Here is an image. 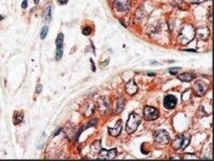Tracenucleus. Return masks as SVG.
I'll return each instance as SVG.
<instances>
[{
  "label": "nucleus",
  "mask_w": 214,
  "mask_h": 161,
  "mask_svg": "<svg viewBox=\"0 0 214 161\" xmlns=\"http://www.w3.org/2000/svg\"><path fill=\"white\" fill-rule=\"evenodd\" d=\"M96 123H97V120L95 119V120H90V122L86 124V125H85V126H82L81 129L78 130V132L77 133V135H75V139H77V140H78V137L81 136V134L82 133V131H85L86 128H90V127H92V126H94V125H96Z\"/></svg>",
  "instance_id": "13"
},
{
  "label": "nucleus",
  "mask_w": 214,
  "mask_h": 161,
  "mask_svg": "<svg viewBox=\"0 0 214 161\" xmlns=\"http://www.w3.org/2000/svg\"><path fill=\"white\" fill-rule=\"evenodd\" d=\"M125 107V100L124 99H119L117 102V109H116V112L117 113H121Z\"/></svg>",
  "instance_id": "18"
},
{
  "label": "nucleus",
  "mask_w": 214,
  "mask_h": 161,
  "mask_svg": "<svg viewBox=\"0 0 214 161\" xmlns=\"http://www.w3.org/2000/svg\"><path fill=\"white\" fill-rule=\"evenodd\" d=\"M179 71H181V68L177 67V68H170L169 69V73L171 75H177V73H178Z\"/></svg>",
  "instance_id": "22"
},
{
  "label": "nucleus",
  "mask_w": 214,
  "mask_h": 161,
  "mask_svg": "<svg viewBox=\"0 0 214 161\" xmlns=\"http://www.w3.org/2000/svg\"><path fill=\"white\" fill-rule=\"evenodd\" d=\"M121 131H122V122H121V120H118L117 124H116V127L109 128V133H110V135H112V136H114V137L119 136L120 133H121Z\"/></svg>",
  "instance_id": "10"
},
{
  "label": "nucleus",
  "mask_w": 214,
  "mask_h": 161,
  "mask_svg": "<svg viewBox=\"0 0 214 161\" xmlns=\"http://www.w3.org/2000/svg\"><path fill=\"white\" fill-rule=\"evenodd\" d=\"M185 52H193V53H196L195 49H185Z\"/></svg>",
  "instance_id": "31"
},
{
  "label": "nucleus",
  "mask_w": 214,
  "mask_h": 161,
  "mask_svg": "<svg viewBox=\"0 0 214 161\" xmlns=\"http://www.w3.org/2000/svg\"><path fill=\"white\" fill-rule=\"evenodd\" d=\"M48 26H43L41 29V32H40V38L41 39H44L48 35Z\"/></svg>",
  "instance_id": "21"
},
{
  "label": "nucleus",
  "mask_w": 214,
  "mask_h": 161,
  "mask_svg": "<svg viewBox=\"0 0 214 161\" xmlns=\"http://www.w3.org/2000/svg\"><path fill=\"white\" fill-rule=\"evenodd\" d=\"M144 117L148 121L156 120L159 117V111L154 107H145L144 109Z\"/></svg>",
  "instance_id": "5"
},
{
  "label": "nucleus",
  "mask_w": 214,
  "mask_h": 161,
  "mask_svg": "<svg viewBox=\"0 0 214 161\" xmlns=\"http://www.w3.org/2000/svg\"><path fill=\"white\" fill-rule=\"evenodd\" d=\"M57 1H59V4H66L67 2V0H57Z\"/></svg>",
  "instance_id": "29"
},
{
  "label": "nucleus",
  "mask_w": 214,
  "mask_h": 161,
  "mask_svg": "<svg viewBox=\"0 0 214 161\" xmlns=\"http://www.w3.org/2000/svg\"><path fill=\"white\" fill-rule=\"evenodd\" d=\"M178 79L182 82H190V80L195 79V75L191 74V73H183L178 76Z\"/></svg>",
  "instance_id": "12"
},
{
  "label": "nucleus",
  "mask_w": 214,
  "mask_h": 161,
  "mask_svg": "<svg viewBox=\"0 0 214 161\" xmlns=\"http://www.w3.org/2000/svg\"><path fill=\"white\" fill-rule=\"evenodd\" d=\"M63 38H64L63 34L59 33V35H57V37H56V40H55L56 46H63Z\"/></svg>",
  "instance_id": "20"
},
{
  "label": "nucleus",
  "mask_w": 214,
  "mask_h": 161,
  "mask_svg": "<svg viewBox=\"0 0 214 161\" xmlns=\"http://www.w3.org/2000/svg\"><path fill=\"white\" fill-rule=\"evenodd\" d=\"M207 1V0H190L191 3H194V4H200V3Z\"/></svg>",
  "instance_id": "25"
},
{
  "label": "nucleus",
  "mask_w": 214,
  "mask_h": 161,
  "mask_svg": "<svg viewBox=\"0 0 214 161\" xmlns=\"http://www.w3.org/2000/svg\"><path fill=\"white\" fill-rule=\"evenodd\" d=\"M60 131H61V129H59V130H57V131H56V132H55V133H54V136H56V135H57V134H59V133L60 132Z\"/></svg>",
  "instance_id": "32"
},
{
  "label": "nucleus",
  "mask_w": 214,
  "mask_h": 161,
  "mask_svg": "<svg viewBox=\"0 0 214 161\" xmlns=\"http://www.w3.org/2000/svg\"><path fill=\"white\" fill-rule=\"evenodd\" d=\"M195 33L197 34V36L200 39L205 40V39H207V37L209 36V29L207 27H199L197 30L195 31Z\"/></svg>",
  "instance_id": "11"
},
{
  "label": "nucleus",
  "mask_w": 214,
  "mask_h": 161,
  "mask_svg": "<svg viewBox=\"0 0 214 161\" xmlns=\"http://www.w3.org/2000/svg\"><path fill=\"white\" fill-rule=\"evenodd\" d=\"M41 90H42V86L41 85H37V86H36V93L40 94L41 93Z\"/></svg>",
  "instance_id": "26"
},
{
  "label": "nucleus",
  "mask_w": 214,
  "mask_h": 161,
  "mask_svg": "<svg viewBox=\"0 0 214 161\" xmlns=\"http://www.w3.org/2000/svg\"><path fill=\"white\" fill-rule=\"evenodd\" d=\"M189 143H190V138H185L184 137V140H183V143H182V146H181V148L185 149Z\"/></svg>",
  "instance_id": "23"
},
{
  "label": "nucleus",
  "mask_w": 214,
  "mask_h": 161,
  "mask_svg": "<svg viewBox=\"0 0 214 161\" xmlns=\"http://www.w3.org/2000/svg\"><path fill=\"white\" fill-rule=\"evenodd\" d=\"M38 2H39V0H34V3H35V4H37Z\"/></svg>",
  "instance_id": "33"
},
{
  "label": "nucleus",
  "mask_w": 214,
  "mask_h": 161,
  "mask_svg": "<svg viewBox=\"0 0 214 161\" xmlns=\"http://www.w3.org/2000/svg\"><path fill=\"white\" fill-rule=\"evenodd\" d=\"M0 16H1V15H0ZM3 18H4V17H0V20H2V19H3Z\"/></svg>",
  "instance_id": "34"
},
{
  "label": "nucleus",
  "mask_w": 214,
  "mask_h": 161,
  "mask_svg": "<svg viewBox=\"0 0 214 161\" xmlns=\"http://www.w3.org/2000/svg\"><path fill=\"white\" fill-rule=\"evenodd\" d=\"M86 111L83 114H85L86 116H90L94 112V110H95V105H94L93 103H90L88 105H86Z\"/></svg>",
  "instance_id": "19"
},
{
  "label": "nucleus",
  "mask_w": 214,
  "mask_h": 161,
  "mask_svg": "<svg viewBox=\"0 0 214 161\" xmlns=\"http://www.w3.org/2000/svg\"><path fill=\"white\" fill-rule=\"evenodd\" d=\"M207 89H208L207 83H206L205 80H196L195 84H194V86H193V90H194L195 94H196L197 96H199V97L204 96V95L206 94V92H207Z\"/></svg>",
  "instance_id": "4"
},
{
  "label": "nucleus",
  "mask_w": 214,
  "mask_h": 161,
  "mask_svg": "<svg viewBox=\"0 0 214 161\" xmlns=\"http://www.w3.org/2000/svg\"><path fill=\"white\" fill-rule=\"evenodd\" d=\"M142 122V116L137 114V113H131L129 116V119L127 121L126 130L129 134L134 133L137 130L138 126Z\"/></svg>",
  "instance_id": "2"
},
{
  "label": "nucleus",
  "mask_w": 214,
  "mask_h": 161,
  "mask_svg": "<svg viewBox=\"0 0 214 161\" xmlns=\"http://www.w3.org/2000/svg\"><path fill=\"white\" fill-rule=\"evenodd\" d=\"M21 7H22L23 9H25L27 7V0H23L22 4H21Z\"/></svg>",
  "instance_id": "27"
},
{
  "label": "nucleus",
  "mask_w": 214,
  "mask_h": 161,
  "mask_svg": "<svg viewBox=\"0 0 214 161\" xmlns=\"http://www.w3.org/2000/svg\"><path fill=\"white\" fill-rule=\"evenodd\" d=\"M154 140H155L156 144L164 146V145L169 143L170 136H169L168 132H166L165 130H159L154 135Z\"/></svg>",
  "instance_id": "3"
},
{
  "label": "nucleus",
  "mask_w": 214,
  "mask_h": 161,
  "mask_svg": "<svg viewBox=\"0 0 214 161\" xmlns=\"http://www.w3.org/2000/svg\"><path fill=\"white\" fill-rule=\"evenodd\" d=\"M90 32H92V28L89 27V26H86V28H83V30H82V33L85 34V35H90Z\"/></svg>",
  "instance_id": "24"
},
{
  "label": "nucleus",
  "mask_w": 214,
  "mask_h": 161,
  "mask_svg": "<svg viewBox=\"0 0 214 161\" xmlns=\"http://www.w3.org/2000/svg\"><path fill=\"white\" fill-rule=\"evenodd\" d=\"M99 154V159H114L116 155H117V149H111V150H106V149H101Z\"/></svg>",
  "instance_id": "7"
},
{
  "label": "nucleus",
  "mask_w": 214,
  "mask_h": 161,
  "mask_svg": "<svg viewBox=\"0 0 214 161\" xmlns=\"http://www.w3.org/2000/svg\"><path fill=\"white\" fill-rule=\"evenodd\" d=\"M14 124L15 125H18L19 123H21L23 121V114L22 113H20V112H15L14 113Z\"/></svg>",
  "instance_id": "17"
},
{
  "label": "nucleus",
  "mask_w": 214,
  "mask_h": 161,
  "mask_svg": "<svg viewBox=\"0 0 214 161\" xmlns=\"http://www.w3.org/2000/svg\"><path fill=\"white\" fill-rule=\"evenodd\" d=\"M101 149V141L97 140L92 144V146H90V153H92L93 155H96L100 152Z\"/></svg>",
  "instance_id": "14"
},
{
  "label": "nucleus",
  "mask_w": 214,
  "mask_h": 161,
  "mask_svg": "<svg viewBox=\"0 0 214 161\" xmlns=\"http://www.w3.org/2000/svg\"><path fill=\"white\" fill-rule=\"evenodd\" d=\"M209 19H210V21H212V10H210V15H209Z\"/></svg>",
  "instance_id": "30"
},
{
  "label": "nucleus",
  "mask_w": 214,
  "mask_h": 161,
  "mask_svg": "<svg viewBox=\"0 0 214 161\" xmlns=\"http://www.w3.org/2000/svg\"><path fill=\"white\" fill-rule=\"evenodd\" d=\"M195 36V29L191 24H185L181 28V31L178 35V42L181 45H187L189 43Z\"/></svg>",
  "instance_id": "1"
},
{
  "label": "nucleus",
  "mask_w": 214,
  "mask_h": 161,
  "mask_svg": "<svg viewBox=\"0 0 214 161\" xmlns=\"http://www.w3.org/2000/svg\"><path fill=\"white\" fill-rule=\"evenodd\" d=\"M163 105L167 110H172L177 105V98L173 95H167L163 101Z\"/></svg>",
  "instance_id": "8"
},
{
  "label": "nucleus",
  "mask_w": 214,
  "mask_h": 161,
  "mask_svg": "<svg viewBox=\"0 0 214 161\" xmlns=\"http://www.w3.org/2000/svg\"><path fill=\"white\" fill-rule=\"evenodd\" d=\"M114 8L120 12H127L130 9L129 0H114Z\"/></svg>",
  "instance_id": "6"
},
{
  "label": "nucleus",
  "mask_w": 214,
  "mask_h": 161,
  "mask_svg": "<svg viewBox=\"0 0 214 161\" xmlns=\"http://www.w3.org/2000/svg\"><path fill=\"white\" fill-rule=\"evenodd\" d=\"M90 64H92V69H93L94 72H95L96 71V67H95V64H94V61H93L92 58L90 60Z\"/></svg>",
  "instance_id": "28"
},
{
  "label": "nucleus",
  "mask_w": 214,
  "mask_h": 161,
  "mask_svg": "<svg viewBox=\"0 0 214 161\" xmlns=\"http://www.w3.org/2000/svg\"><path fill=\"white\" fill-rule=\"evenodd\" d=\"M138 91V86L136 85L135 80H130L128 83L126 84V92L127 94H129L130 96H133L134 94H136Z\"/></svg>",
  "instance_id": "9"
},
{
  "label": "nucleus",
  "mask_w": 214,
  "mask_h": 161,
  "mask_svg": "<svg viewBox=\"0 0 214 161\" xmlns=\"http://www.w3.org/2000/svg\"><path fill=\"white\" fill-rule=\"evenodd\" d=\"M43 16H44V20L48 21V22L52 20V7H50V4L45 5L44 11H43Z\"/></svg>",
  "instance_id": "16"
},
{
  "label": "nucleus",
  "mask_w": 214,
  "mask_h": 161,
  "mask_svg": "<svg viewBox=\"0 0 214 161\" xmlns=\"http://www.w3.org/2000/svg\"><path fill=\"white\" fill-rule=\"evenodd\" d=\"M183 140H184V136H182V135L177 136L173 141V148L175 150H178L179 148H181V146H182V143H183Z\"/></svg>",
  "instance_id": "15"
}]
</instances>
